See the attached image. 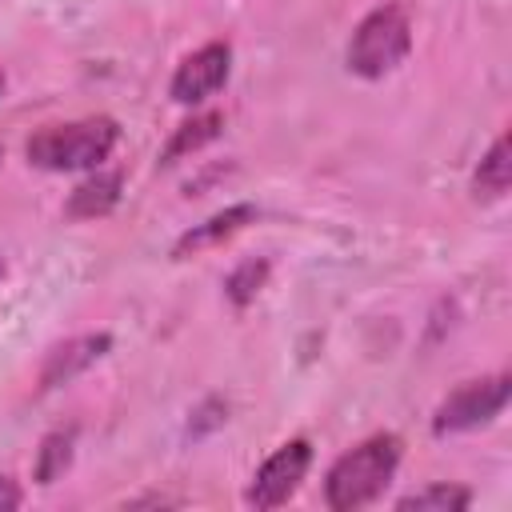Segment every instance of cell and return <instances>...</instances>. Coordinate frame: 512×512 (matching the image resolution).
Listing matches in <instances>:
<instances>
[{"label": "cell", "mask_w": 512, "mask_h": 512, "mask_svg": "<svg viewBox=\"0 0 512 512\" xmlns=\"http://www.w3.org/2000/svg\"><path fill=\"white\" fill-rule=\"evenodd\" d=\"M400 448H404L400 436L376 432L364 444H356L352 452H344L324 476V504L336 512H352V508L372 504L388 488V480L396 476Z\"/></svg>", "instance_id": "obj_1"}, {"label": "cell", "mask_w": 512, "mask_h": 512, "mask_svg": "<svg viewBox=\"0 0 512 512\" xmlns=\"http://www.w3.org/2000/svg\"><path fill=\"white\" fill-rule=\"evenodd\" d=\"M120 140V124L112 116H84L68 124H44L28 136L24 152L44 172H80L100 168Z\"/></svg>", "instance_id": "obj_2"}, {"label": "cell", "mask_w": 512, "mask_h": 512, "mask_svg": "<svg viewBox=\"0 0 512 512\" xmlns=\"http://www.w3.org/2000/svg\"><path fill=\"white\" fill-rule=\"evenodd\" d=\"M412 52V20L404 4H380L372 8L352 40H348V68L364 80H380L388 76L404 56Z\"/></svg>", "instance_id": "obj_3"}, {"label": "cell", "mask_w": 512, "mask_h": 512, "mask_svg": "<svg viewBox=\"0 0 512 512\" xmlns=\"http://www.w3.org/2000/svg\"><path fill=\"white\" fill-rule=\"evenodd\" d=\"M512 396V376L496 372V376H480V380H464L460 388H452L432 416V432L448 436V432H468L480 424H492Z\"/></svg>", "instance_id": "obj_4"}, {"label": "cell", "mask_w": 512, "mask_h": 512, "mask_svg": "<svg viewBox=\"0 0 512 512\" xmlns=\"http://www.w3.org/2000/svg\"><path fill=\"white\" fill-rule=\"evenodd\" d=\"M308 468H312V444H308L304 436H300V440H288V444H280V448L256 468V476H252L244 500H248L252 508H280L284 500L296 496V488H300V480L308 476Z\"/></svg>", "instance_id": "obj_5"}, {"label": "cell", "mask_w": 512, "mask_h": 512, "mask_svg": "<svg viewBox=\"0 0 512 512\" xmlns=\"http://www.w3.org/2000/svg\"><path fill=\"white\" fill-rule=\"evenodd\" d=\"M228 72H232V48L224 40H212V44H204L192 56L180 60V68L172 72L168 96L176 104H200V100H208L224 88Z\"/></svg>", "instance_id": "obj_6"}, {"label": "cell", "mask_w": 512, "mask_h": 512, "mask_svg": "<svg viewBox=\"0 0 512 512\" xmlns=\"http://www.w3.org/2000/svg\"><path fill=\"white\" fill-rule=\"evenodd\" d=\"M108 348H112V336H108V332H88V336H76V340H68V344H60V348H52V352H48V360H44L40 384H44V388H56V384H64V380L80 376V372H84V368H92Z\"/></svg>", "instance_id": "obj_7"}, {"label": "cell", "mask_w": 512, "mask_h": 512, "mask_svg": "<svg viewBox=\"0 0 512 512\" xmlns=\"http://www.w3.org/2000/svg\"><path fill=\"white\" fill-rule=\"evenodd\" d=\"M252 220H256V208H252V204H232V208L208 216L204 224H192V228L172 244V256H176V260H188V256H196V252H208V248L232 240V236H236L244 224H252Z\"/></svg>", "instance_id": "obj_8"}, {"label": "cell", "mask_w": 512, "mask_h": 512, "mask_svg": "<svg viewBox=\"0 0 512 512\" xmlns=\"http://www.w3.org/2000/svg\"><path fill=\"white\" fill-rule=\"evenodd\" d=\"M120 188H124V172L108 168V172H92L88 180H80L72 192H68V204H64V216L68 220H96V216H108L116 204H120Z\"/></svg>", "instance_id": "obj_9"}, {"label": "cell", "mask_w": 512, "mask_h": 512, "mask_svg": "<svg viewBox=\"0 0 512 512\" xmlns=\"http://www.w3.org/2000/svg\"><path fill=\"white\" fill-rule=\"evenodd\" d=\"M220 128H224V116H220V112H204V116L184 120V124L172 132V140L164 144L160 164H176V160H184V156L200 152L204 144H212V140L220 136Z\"/></svg>", "instance_id": "obj_10"}, {"label": "cell", "mask_w": 512, "mask_h": 512, "mask_svg": "<svg viewBox=\"0 0 512 512\" xmlns=\"http://www.w3.org/2000/svg\"><path fill=\"white\" fill-rule=\"evenodd\" d=\"M512 184V160H508V136H496L488 156L480 160L476 176H472V192L484 200H500Z\"/></svg>", "instance_id": "obj_11"}, {"label": "cell", "mask_w": 512, "mask_h": 512, "mask_svg": "<svg viewBox=\"0 0 512 512\" xmlns=\"http://www.w3.org/2000/svg\"><path fill=\"white\" fill-rule=\"evenodd\" d=\"M468 504H472V492L464 484H428L396 500L400 512H460Z\"/></svg>", "instance_id": "obj_12"}, {"label": "cell", "mask_w": 512, "mask_h": 512, "mask_svg": "<svg viewBox=\"0 0 512 512\" xmlns=\"http://www.w3.org/2000/svg\"><path fill=\"white\" fill-rule=\"evenodd\" d=\"M68 464H72V432H48L36 452V480L56 484L68 472Z\"/></svg>", "instance_id": "obj_13"}, {"label": "cell", "mask_w": 512, "mask_h": 512, "mask_svg": "<svg viewBox=\"0 0 512 512\" xmlns=\"http://www.w3.org/2000/svg\"><path fill=\"white\" fill-rule=\"evenodd\" d=\"M264 280H268V260H244V264H236L232 276L224 280V292H228V300H232L236 308H244V304L256 300V292L264 288Z\"/></svg>", "instance_id": "obj_14"}, {"label": "cell", "mask_w": 512, "mask_h": 512, "mask_svg": "<svg viewBox=\"0 0 512 512\" xmlns=\"http://www.w3.org/2000/svg\"><path fill=\"white\" fill-rule=\"evenodd\" d=\"M20 500H24V492L16 488V480H12V476H0V512L20 508Z\"/></svg>", "instance_id": "obj_15"}, {"label": "cell", "mask_w": 512, "mask_h": 512, "mask_svg": "<svg viewBox=\"0 0 512 512\" xmlns=\"http://www.w3.org/2000/svg\"><path fill=\"white\" fill-rule=\"evenodd\" d=\"M0 280H4V260H0Z\"/></svg>", "instance_id": "obj_16"}, {"label": "cell", "mask_w": 512, "mask_h": 512, "mask_svg": "<svg viewBox=\"0 0 512 512\" xmlns=\"http://www.w3.org/2000/svg\"><path fill=\"white\" fill-rule=\"evenodd\" d=\"M0 88H4V72H0Z\"/></svg>", "instance_id": "obj_17"}, {"label": "cell", "mask_w": 512, "mask_h": 512, "mask_svg": "<svg viewBox=\"0 0 512 512\" xmlns=\"http://www.w3.org/2000/svg\"><path fill=\"white\" fill-rule=\"evenodd\" d=\"M0 156H4V148H0Z\"/></svg>", "instance_id": "obj_18"}]
</instances>
